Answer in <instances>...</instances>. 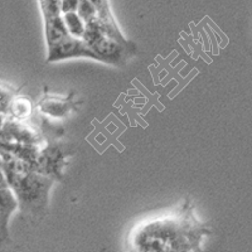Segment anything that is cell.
<instances>
[{
  "mask_svg": "<svg viewBox=\"0 0 252 252\" xmlns=\"http://www.w3.org/2000/svg\"><path fill=\"white\" fill-rule=\"evenodd\" d=\"M14 96L15 94L12 90L0 85V115H8L9 103Z\"/></svg>",
  "mask_w": 252,
  "mask_h": 252,
  "instance_id": "obj_11",
  "label": "cell"
},
{
  "mask_svg": "<svg viewBox=\"0 0 252 252\" xmlns=\"http://www.w3.org/2000/svg\"><path fill=\"white\" fill-rule=\"evenodd\" d=\"M90 1H91L92 5L96 9L97 17L100 18L101 22L106 27L107 33L114 39L118 40L119 43L124 44V46H134L132 43H130L129 40H126V38L124 37L120 29H119L116 20H115L114 15H112L111 8L109 5V0H90Z\"/></svg>",
  "mask_w": 252,
  "mask_h": 252,
  "instance_id": "obj_6",
  "label": "cell"
},
{
  "mask_svg": "<svg viewBox=\"0 0 252 252\" xmlns=\"http://www.w3.org/2000/svg\"><path fill=\"white\" fill-rule=\"evenodd\" d=\"M4 158V169L9 187H12L18 201V207L24 212L38 216L44 213L48 203V194L55 179L42 174L22 159Z\"/></svg>",
  "mask_w": 252,
  "mask_h": 252,
  "instance_id": "obj_2",
  "label": "cell"
},
{
  "mask_svg": "<svg viewBox=\"0 0 252 252\" xmlns=\"http://www.w3.org/2000/svg\"><path fill=\"white\" fill-rule=\"evenodd\" d=\"M75 106L71 98L68 100H62L58 97H44L40 101L38 107L43 114L49 115L52 118H63L66 116Z\"/></svg>",
  "mask_w": 252,
  "mask_h": 252,
  "instance_id": "obj_7",
  "label": "cell"
},
{
  "mask_svg": "<svg viewBox=\"0 0 252 252\" xmlns=\"http://www.w3.org/2000/svg\"><path fill=\"white\" fill-rule=\"evenodd\" d=\"M18 201L12 188H0V242L9 237V220L17 211Z\"/></svg>",
  "mask_w": 252,
  "mask_h": 252,
  "instance_id": "obj_5",
  "label": "cell"
},
{
  "mask_svg": "<svg viewBox=\"0 0 252 252\" xmlns=\"http://www.w3.org/2000/svg\"><path fill=\"white\" fill-rule=\"evenodd\" d=\"M9 187L8 179H6L5 169H4V158L0 155V188H6Z\"/></svg>",
  "mask_w": 252,
  "mask_h": 252,
  "instance_id": "obj_12",
  "label": "cell"
},
{
  "mask_svg": "<svg viewBox=\"0 0 252 252\" xmlns=\"http://www.w3.org/2000/svg\"><path fill=\"white\" fill-rule=\"evenodd\" d=\"M33 112V105L27 97L14 96L9 103L8 114L15 120H24Z\"/></svg>",
  "mask_w": 252,
  "mask_h": 252,
  "instance_id": "obj_8",
  "label": "cell"
},
{
  "mask_svg": "<svg viewBox=\"0 0 252 252\" xmlns=\"http://www.w3.org/2000/svg\"><path fill=\"white\" fill-rule=\"evenodd\" d=\"M76 12H77V14L80 15L83 20H85V23L89 22L90 19H92V18L97 17L96 9H94V6L92 5V3L90 0H80Z\"/></svg>",
  "mask_w": 252,
  "mask_h": 252,
  "instance_id": "obj_10",
  "label": "cell"
},
{
  "mask_svg": "<svg viewBox=\"0 0 252 252\" xmlns=\"http://www.w3.org/2000/svg\"><path fill=\"white\" fill-rule=\"evenodd\" d=\"M46 40L48 46L47 62H60L71 58H91L98 61L97 55L82 38L69 34L62 14L43 17Z\"/></svg>",
  "mask_w": 252,
  "mask_h": 252,
  "instance_id": "obj_3",
  "label": "cell"
},
{
  "mask_svg": "<svg viewBox=\"0 0 252 252\" xmlns=\"http://www.w3.org/2000/svg\"><path fill=\"white\" fill-rule=\"evenodd\" d=\"M62 15L63 20L66 23L67 31L69 32V34L76 38H82L83 33H85V29H86V23L77 14V12L62 13Z\"/></svg>",
  "mask_w": 252,
  "mask_h": 252,
  "instance_id": "obj_9",
  "label": "cell"
},
{
  "mask_svg": "<svg viewBox=\"0 0 252 252\" xmlns=\"http://www.w3.org/2000/svg\"><path fill=\"white\" fill-rule=\"evenodd\" d=\"M82 39L97 55L100 62L112 66H123L127 57L134 55L135 52V46H124L114 39L98 17L86 22Z\"/></svg>",
  "mask_w": 252,
  "mask_h": 252,
  "instance_id": "obj_4",
  "label": "cell"
},
{
  "mask_svg": "<svg viewBox=\"0 0 252 252\" xmlns=\"http://www.w3.org/2000/svg\"><path fill=\"white\" fill-rule=\"evenodd\" d=\"M209 231L194 216L188 201L179 212L149 220L132 236V246L138 251H195Z\"/></svg>",
  "mask_w": 252,
  "mask_h": 252,
  "instance_id": "obj_1",
  "label": "cell"
}]
</instances>
